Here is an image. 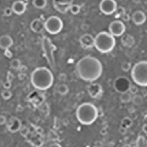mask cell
<instances>
[{"label": "cell", "mask_w": 147, "mask_h": 147, "mask_svg": "<svg viewBox=\"0 0 147 147\" xmlns=\"http://www.w3.org/2000/svg\"><path fill=\"white\" fill-rule=\"evenodd\" d=\"M76 69L79 78L87 82H93L102 76L103 65L97 58L85 56L76 63Z\"/></svg>", "instance_id": "6da1fadb"}, {"label": "cell", "mask_w": 147, "mask_h": 147, "mask_svg": "<svg viewBox=\"0 0 147 147\" xmlns=\"http://www.w3.org/2000/svg\"><path fill=\"white\" fill-rule=\"evenodd\" d=\"M54 76L52 72L45 67H40L36 68L30 76V82L37 90H49L53 84Z\"/></svg>", "instance_id": "7a4b0ae2"}, {"label": "cell", "mask_w": 147, "mask_h": 147, "mask_svg": "<svg viewBox=\"0 0 147 147\" xmlns=\"http://www.w3.org/2000/svg\"><path fill=\"white\" fill-rule=\"evenodd\" d=\"M98 117V111L95 105L82 103L76 109V118L82 125H91Z\"/></svg>", "instance_id": "3957f363"}, {"label": "cell", "mask_w": 147, "mask_h": 147, "mask_svg": "<svg viewBox=\"0 0 147 147\" xmlns=\"http://www.w3.org/2000/svg\"><path fill=\"white\" fill-rule=\"evenodd\" d=\"M116 45V39L109 32L102 31L95 36V47L101 53H109Z\"/></svg>", "instance_id": "277c9868"}, {"label": "cell", "mask_w": 147, "mask_h": 147, "mask_svg": "<svg viewBox=\"0 0 147 147\" xmlns=\"http://www.w3.org/2000/svg\"><path fill=\"white\" fill-rule=\"evenodd\" d=\"M131 78L135 84L146 87L147 86V61L143 60L136 63L131 69Z\"/></svg>", "instance_id": "5b68a950"}, {"label": "cell", "mask_w": 147, "mask_h": 147, "mask_svg": "<svg viewBox=\"0 0 147 147\" xmlns=\"http://www.w3.org/2000/svg\"><path fill=\"white\" fill-rule=\"evenodd\" d=\"M42 49L44 51V55L46 58L49 65L55 69V58H54V52L56 51V46L51 41V39L47 36H44L42 38Z\"/></svg>", "instance_id": "8992f818"}, {"label": "cell", "mask_w": 147, "mask_h": 147, "mask_svg": "<svg viewBox=\"0 0 147 147\" xmlns=\"http://www.w3.org/2000/svg\"><path fill=\"white\" fill-rule=\"evenodd\" d=\"M63 28V22L58 16H50L45 22V30L51 35L59 34Z\"/></svg>", "instance_id": "52a82bcc"}, {"label": "cell", "mask_w": 147, "mask_h": 147, "mask_svg": "<svg viewBox=\"0 0 147 147\" xmlns=\"http://www.w3.org/2000/svg\"><path fill=\"white\" fill-rule=\"evenodd\" d=\"M130 80L126 76H118L113 82V88L119 93L128 92L131 86Z\"/></svg>", "instance_id": "ba28073f"}, {"label": "cell", "mask_w": 147, "mask_h": 147, "mask_svg": "<svg viewBox=\"0 0 147 147\" xmlns=\"http://www.w3.org/2000/svg\"><path fill=\"white\" fill-rule=\"evenodd\" d=\"M118 6L115 0H101L99 4V10L106 15H111L116 13Z\"/></svg>", "instance_id": "9c48e42d"}, {"label": "cell", "mask_w": 147, "mask_h": 147, "mask_svg": "<svg viewBox=\"0 0 147 147\" xmlns=\"http://www.w3.org/2000/svg\"><path fill=\"white\" fill-rule=\"evenodd\" d=\"M108 31L109 33L115 36H121L124 35L125 31H126V27L123 22L121 20H113L109 24L108 27Z\"/></svg>", "instance_id": "30bf717a"}, {"label": "cell", "mask_w": 147, "mask_h": 147, "mask_svg": "<svg viewBox=\"0 0 147 147\" xmlns=\"http://www.w3.org/2000/svg\"><path fill=\"white\" fill-rule=\"evenodd\" d=\"M87 91L90 98H98L103 94V88L99 83L93 82H90V84L87 86Z\"/></svg>", "instance_id": "8fae6325"}, {"label": "cell", "mask_w": 147, "mask_h": 147, "mask_svg": "<svg viewBox=\"0 0 147 147\" xmlns=\"http://www.w3.org/2000/svg\"><path fill=\"white\" fill-rule=\"evenodd\" d=\"M22 127V121H20V120L19 118H17L15 116H12L6 122V128H7L8 131L11 133H16V132L20 131Z\"/></svg>", "instance_id": "7c38bea8"}, {"label": "cell", "mask_w": 147, "mask_h": 147, "mask_svg": "<svg viewBox=\"0 0 147 147\" xmlns=\"http://www.w3.org/2000/svg\"><path fill=\"white\" fill-rule=\"evenodd\" d=\"M79 43L82 48L90 49L95 45V37L88 33L83 34L82 36H81V37L79 39Z\"/></svg>", "instance_id": "4fadbf2b"}, {"label": "cell", "mask_w": 147, "mask_h": 147, "mask_svg": "<svg viewBox=\"0 0 147 147\" xmlns=\"http://www.w3.org/2000/svg\"><path fill=\"white\" fill-rule=\"evenodd\" d=\"M12 9H13V13L17 15H22L26 12L27 4L24 1H22V0H17V1L13 2L12 5Z\"/></svg>", "instance_id": "5bb4252c"}, {"label": "cell", "mask_w": 147, "mask_h": 147, "mask_svg": "<svg viewBox=\"0 0 147 147\" xmlns=\"http://www.w3.org/2000/svg\"><path fill=\"white\" fill-rule=\"evenodd\" d=\"M30 29L34 33H42L45 30V22L41 19H35L30 23Z\"/></svg>", "instance_id": "9a60e30c"}, {"label": "cell", "mask_w": 147, "mask_h": 147, "mask_svg": "<svg viewBox=\"0 0 147 147\" xmlns=\"http://www.w3.org/2000/svg\"><path fill=\"white\" fill-rule=\"evenodd\" d=\"M132 20L134 24H136V26H140V25H143L145 22H146V14L143 12V11H136L132 16Z\"/></svg>", "instance_id": "2e32d148"}, {"label": "cell", "mask_w": 147, "mask_h": 147, "mask_svg": "<svg viewBox=\"0 0 147 147\" xmlns=\"http://www.w3.org/2000/svg\"><path fill=\"white\" fill-rule=\"evenodd\" d=\"M13 45V40L12 36L8 35H4L0 36V48L3 50L10 49Z\"/></svg>", "instance_id": "e0dca14e"}, {"label": "cell", "mask_w": 147, "mask_h": 147, "mask_svg": "<svg viewBox=\"0 0 147 147\" xmlns=\"http://www.w3.org/2000/svg\"><path fill=\"white\" fill-rule=\"evenodd\" d=\"M121 43L126 47H132L135 44V39L130 35H122Z\"/></svg>", "instance_id": "ac0fdd59"}, {"label": "cell", "mask_w": 147, "mask_h": 147, "mask_svg": "<svg viewBox=\"0 0 147 147\" xmlns=\"http://www.w3.org/2000/svg\"><path fill=\"white\" fill-rule=\"evenodd\" d=\"M71 5H63V4H53V6L55 8V10L57 12L60 13H66L69 11Z\"/></svg>", "instance_id": "d6986e66"}, {"label": "cell", "mask_w": 147, "mask_h": 147, "mask_svg": "<svg viewBox=\"0 0 147 147\" xmlns=\"http://www.w3.org/2000/svg\"><path fill=\"white\" fill-rule=\"evenodd\" d=\"M56 91L61 96H65L68 93L69 89L68 86L67 84H64V83H60V84H58L56 86Z\"/></svg>", "instance_id": "ffe728a7"}, {"label": "cell", "mask_w": 147, "mask_h": 147, "mask_svg": "<svg viewBox=\"0 0 147 147\" xmlns=\"http://www.w3.org/2000/svg\"><path fill=\"white\" fill-rule=\"evenodd\" d=\"M120 100L123 104H128V103H129L132 100V94L129 91L121 93V96H120Z\"/></svg>", "instance_id": "44dd1931"}, {"label": "cell", "mask_w": 147, "mask_h": 147, "mask_svg": "<svg viewBox=\"0 0 147 147\" xmlns=\"http://www.w3.org/2000/svg\"><path fill=\"white\" fill-rule=\"evenodd\" d=\"M133 124V121L132 119H130L129 117H125L121 120V128L125 129H128L129 128H130Z\"/></svg>", "instance_id": "7402d4cb"}, {"label": "cell", "mask_w": 147, "mask_h": 147, "mask_svg": "<svg viewBox=\"0 0 147 147\" xmlns=\"http://www.w3.org/2000/svg\"><path fill=\"white\" fill-rule=\"evenodd\" d=\"M33 5L37 9H44L47 5V0H33Z\"/></svg>", "instance_id": "603a6c76"}, {"label": "cell", "mask_w": 147, "mask_h": 147, "mask_svg": "<svg viewBox=\"0 0 147 147\" xmlns=\"http://www.w3.org/2000/svg\"><path fill=\"white\" fill-rule=\"evenodd\" d=\"M10 66H11V68L14 70H20L22 67V62L19 59H13L10 62Z\"/></svg>", "instance_id": "cb8c5ba5"}, {"label": "cell", "mask_w": 147, "mask_h": 147, "mask_svg": "<svg viewBox=\"0 0 147 147\" xmlns=\"http://www.w3.org/2000/svg\"><path fill=\"white\" fill-rule=\"evenodd\" d=\"M133 104L135 106H140V105L143 104V101H144V98L143 96L141 95H138V94H136V95L132 96V100Z\"/></svg>", "instance_id": "d4e9b609"}, {"label": "cell", "mask_w": 147, "mask_h": 147, "mask_svg": "<svg viewBox=\"0 0 147 147\" xmlns=\"http://www.w3.org/2000/svg\"><path fill=\"white\" fill-rule=\"evenodd\" d=\"M69 12L74 15L78 14L81 12V7H80V5H76V4H72L69 8Z\"/></svg>", "instance_id": "484cf974"}, {"label": "cell", "mask_w": 147, "mask_h": 147, "mask_svg": "<svg viewBox=\"0 0 147 147\" xmlns=\"http://www.w3.org/2000/svg\"><path fill=\"white\" fill-rule=\"evenodd\" d=\"M145 143H146V139L144 138V136H139L136 141V147H145Z\"/></svg>", "instance_id": "4316f807"}, {"label": "cell", "mask_w": 147, "mask_h": 147, "mask_svg": "<svg viewBox=\"0 0 147 147\" xmlns=\"http://www.w3.org/2000/svg\"><path fill=\"white\" fill-rule=\"evenodd\" d=\"M1 97L5 99V100H8L13 97V93L10 90H5L1 92Z\"/></svg>", "instance_id": "83f0119b"}, {"label": "cell", "mask_w": 147, "mask_h": 147, "mask_svg": "<svg viewBox=\"0 0 147 147\" xmlns=\"http://www.w3.org/2000/svg\"><path fill=\"white\" fill-rule=\"evenodd\" d=\"M52 4L72 5V4H74V0H52Z\"/></svg>", "instance_id": "f1b7e54d"}, {"label": "cell", "mask_w": 147, "mask_h": 147, "mask_svg": "<svg viewBox=\"0 0 147 147\" xmlns=\"http://www.w3.org/2000/svg\"><path fill=\"white\" fill-rule=\"evenodd\" d=\"M130 69H132V66L130 62H124L123 64L121 65V70L123 72H129Z\"/></svg>", "instance_id": "f546056e"}, {"label": "cell", "mask_w": 147, "mask_h": 147, "mask_svg": "<svg viewBox=\"0 0 147 147\" xmlns=\"http://www.w3.org/2000/svg\"><path fill=\"white\" fill-rule=\"evenodd\" d=\"M13 13V9L12 7H5L4 9V15L5 17H10V16H12V14Z\"/></svg>", "instance_id": "4dcf8cb0"}, {"label": "cell", "mask_w": 147, "mask_h": 147, "mask_svg": "<svg viewBox=\"0 0 147 147\" xmlns=\"http://www.w3.org/2000/svg\"><path fill=\"white\" fill-rule=\"evenodd\" d=\"M132 95H136V94H138V88L136 86V84H131L130 88H129V90Z\"/></svg>", "instance_id": "1f68e13d"}, {"label": "cell", "mask_w": 147, "mask_h": 147, "mask_svg": "<svg viewBox=\"0 0 147 147\" xmlns=\"http://www.w3.org/2000/svg\"><path fill=\"white\" fill-rule=\"evenodd\" d=\"M3 87L5 88V90H10V89H11V87H12V82L8 81V80H5L3 82Z\"/></svg>", "instance_id": "d6a6232c"}, {"label": "cell", "mask_w": 147, "mask_h": 147, "mask_svg": "<svg viewBox=\"0 0 147 147\" xmlns=\"http://www.w3.org/2000/svg\"><path fill=\"white\" fill-rule=\"evenodd\" d=\"M20 134H22V136H28V134L29 133V130H28V129L27 128V127H22V129H20V131H19Z\"/></svg>", "instance_id": "836d02e7"}, {"label": "cell", "mask_w": 147, "mask_h": 147, "mask_svg": "<svg viewBox=\"0 0 147 147\" xmlns=\"http://www.w3.org/2000/svg\"><path fill=\"white\" fill-rule=\"evenodd\" d=\"M7 122V119L5 115L0 114V125H5Z\"/></svg>", "instance_id": "e575fe53"}, {"label": "cell", "mask_w": 147, "mask_h": 147, "mask_svg": "<svg viewBox=\"0 0 147 147\" xmlns=\"http://www.w3.org/2000/svg\"><path fill=\"white\" fill-rule=\"evenodd\" d=\"M5 56L7 57L8 59H10V58H12V57H13V53H12V51H10V49L5 50Z\"/></svg>", "instance_id": "d590c367"}, {"label": "cell", "mask_w": 147, "mask_h": 147, "mask_svg": "<svg viewBox=\"0 0 147 147\" xmlns=\"http://www.w3.org/2000/svg\"><path fill=\"white\" fill-rule=\"evenodd\" d=\"M121 17L123 19V20H125V22H128V20L130 19L129 15V14H127V13H124V14H123V15H121Z\"/></svg>", "instance_id": "8d00e7d4"}, {"label": "cell", "mask_w": 147, "mask_h": 147, "mask_svg": "<svg viewBox=\"0 0 147 147\" xmlns=\"http://www.w3.org/2000/svg\"><path fill=\"white\" fill-rule=\"evenodd\" d=\"M48 147H62L60 144L59 143H51Z\"/></svg>", "instance_id": "74e56055"}, {"label": "cell", "mask_w": 147, "mask_h": 147, "mask_svg": "<svg viewBox=\"0 0 147 147\" xmlns=\"http://www.w3.org/2000/svg\"><path fill=\"white\" fill-rule=\"evenodd\" d=\"M142 130L144 134H147V123L144 124L143 127H142Z\"/></svg>", "instance_id": "f35d334b"}, {"label": "cell", "mask_w": 147, "mask_h": 147, "mask_svg": "<svg viewBox=\"0 0 147 147\" xmlns=\"http://www.w3.org/2000/svg\"><path fill=\"white\" fill-rule=\"evenodd\" d=\"M120 130H121V133H123V134H125V133H126V131H127V129H122V128H121V129H120Z\"/></svg>", "instance_id": "ab89813d"}, {"label": "cell", "mask_w": 147, "mask_h": 147, "mask_svg": "<svg viewBox=\"0 0 147 147\" xmlns=\"http://www.w3.org/2000/svg\"><path fill=\"white\" fill-rule=\"evenodd\" d=\"M145 147H147V140H146V143H145Z\"/></svg>", "instance_id": "60d3db41"}]
</instances>
